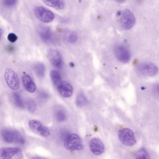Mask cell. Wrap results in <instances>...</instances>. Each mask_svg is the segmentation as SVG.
Here are the masks:
<instances>
[{
    "instance_id": "26",
    "label": "cell",
    "mask_w": 159,
    "mask_h": 159,
    "mask_svg": "<svg viewBox=\"0 0 159 159\" xmlns=\"http://www.w3.org/2000/svg\"><path fill=\"white\" fill-rule=\"evenodd\" d=\"M17 36L14 33H10L7 36V39L11 43H15L17 40Z\"/></svg>"
},
{
    "instance_id": "23",
    "label": "cell",
    "mask_w": 159,
    "mask_h": 159,
    "mask_svg": "<svg viewBox=\"0 0 159 159\" xmlns=\"http://www.w3.org/2000/svg\"><path fill=\"white\" fill-rule=\"evenodd\" d=\"M56 117L58 121L61 122L66 119V114L62 110H58L56 113Z\"/></svg>"
},
{
    "instance_id": "24",
    "label": "cell",
    "mask_w": 159,
    "mask_h": 159,
    "mask_svg": "<svg viewBox=\"0 0 159 159\" xmlns=\"http://www.w3.org/2000/svg\"><path fill=\"white\" fill-rule=\"evenodd\" d=\"M2 2L4 6L10 7L16 4L17 0H2Z\"/></svg>"
},
{
    "instance_id": "1",
    "label": "cell",
    "mask_w": 159,
    "mask_h": 159,
    "mask_svg": "<svg viewBox=\"0 0 159 159\" xmlns=\"http://www.w3.org/2000/svg\"><path fill=\"white\" fill-rule=\"evenodd\" d=\"M66 149L71 151H79L83 149V146L81 139L76 134H71L67 136L64 142Z\"/></svg>"
},
{
    "instance_id": "5",
    "label": "cell",
    "mask_w": 159,
    "mask_h": 159,
    "mask_svg": "<svg viewBox=\"0 0 159 159\" xmlns=\"http://www.w3.org/2000/svg\"><path fill=\"white\" fill-rule=\"evenodd\" d=\"M136 22L135 16L131 11L128 9L123 10L120 19V23L122 28L125 30L131 29Z\"/></svg>"
},
{
    "instance_id": "10",
    "label": "cell",
    "mask_w": 159,
    "mask_h": 159,
    "mask_svg": "<svg viewBox=\"0 0 159 159\" xmlns=\"http://www.w3.org/2000/svg\"><path fill=\"white\" fill-rule=\"evenodd\" d=\"M48 58L51 64L57 69H61L63 65V60L60 54L56 50H50L48 54Z\"/></svg>"
},
{
    "instance_id": "17",
    "label": "cell",
    "mask_w": 159,
    "mask_h": 159,
    "mask_svg": "<svg viewBox=\"0 0 159 159\" xmlns=\"http://www.w3.org/2000/svg\"><path fill=\"white\" fill-rule=\"evenodd\" d=\"M50 77L52 82L56 87L62 81L61 75L56 70H53L50 72Z\"/></svg>"
},
{
    "instance_id": "31",
    "label": "cell",
    "mask_w": 159,
    "mask_h": 159,
    "mask_svg": "<svg viewBox=\"0 0 159 159\" xmlns=\"http://www.w3.org/2000/svg\"><path fill=\"white\" fill-rule=\"evenodd\" d=\"M8 50H10V51H11V50H13V47L9 46V47L8 48Z\"/></svg>"
},
{
    "instance_id": "16",
    "label": "cell",
    "mask_w": 159,
    "mask_h": 159,
    "mask_svg": "<svg viewBox=\"0 0 159 159\" xmlns=\"http://www.w3.org/2000/svg\"><path fill=\"white\" fill-rule=\"evenodd\" d=\"M40 35L42 40L45 43H50L53 41V34L48 28H44L41 29Z\"/></svg>"
},
{
    "instance_id": "28",
    "label": "cell",
    "mask_w": 159,
    "mask_h": 159,
    "mask_svg": "<svg viewBox=\"0 0 159 159\" xmlns=\"http://www.w3.org/2000/svg\"><path fill=\"white\" fill-rule=\"evenodd\" d=\"M40 98L42 99H46L47 98V94L44 92H42L40 93Z\"/></svg>"
},
{
    "instance_id": "25",
    "label": "cell",
    "mask_w": 159,
    "mask_h": 159,
    "mask_svg": "<svg viewBox=\"0 0 159 159\" xmlns=\"http://www.w3.org/2000/svg\"><path fill=\"white\" fill-rule=\"evenodd\" d=\"M78 39V36L77 34L73 32L70 34L69 39H68V41H69V43H75V42H77Z\"/></svg>"
},
{
    "instance_id": "18",
    "label": "cell",
    "mask_w": 159,
    "mask_h": 159,
    "mask_svg": "<svg viewBox=\"0 0 159 159\" xmlns=\"http://www.w3.org/2000/svg\"><path fill=\"white\" fill-rule=\"evenodd\" d=\"M75 102L77 106L81 107L88 104V100L87 97L82 93H80L76 97Z\"/></svg>"
},
{
    "instance_id": "11",
    "label": "cell",
    "mask_w": 159,
    "mask_h": 159,
    "mask_svg": "<svg viewBox=\"0 0 159 159\" xmlns=\"http://www.w3.org/2000/svg\"><path fill=\"white\" fill-rule=\"evenodd\" d=\"M90 149L93 154L96 156L102 155L105 150L104 144L100 139L98 138H92L89 142Z\"/></svg>"
},
{
    "instance_id": "15",
    "label": "cell",
    "mask_w": 159,
    "mask_h": 159,
    "mask_svg": "<svg viewBox=\"0 0 159 159\" xmlns=\"http://www.w3.org/2000/svg\"><path fill=\"white\" fill-rule=\"evenodd\" d=\"M45 4L57 9H63L65 7V2L63 0H43Z\"/></svg>"
},
{
    "instance_id": "9",
    "label": "cell",
    "mask_w": 159,
    "mask_h": 159,
    "mask_svg": "<svg viewBox=\"0 0 159 159\" xmlns=\"http://www.w3.org/2000/svg\"><path fill=\"white\" fill-rule=\"evenodd\" d=\"M139 72L147 76H153L158 72L157 67L152 63H144L140 64L137 67Z\"/></svg>"
},
{
    "instance_id": "21",
    "label": "cell",
    "mask_w": 159,
    "mask_h": 159,
    "mask_svg": "<svg viewBox=\"0 0 159 159\" xmlns=\"http://www.w3.org/2000/svg\"><path fill=\"white\" fill-rule=\"evenodd\" d=\"M27 107H28V110L31 113H34L37 109L36 103L33 99H30L28 100L27 102Z\"/></svg>"
},
{
    "instance_id": "3",
    "label": "cell",
    "mask_w": 159,
    "mask_h": 159,
    "mask_svg": "<svg viewBox=\"0 0 159 159\" xmlns=\"http://www.w3.org/2000/svg\"><path fill=\"white\" fill-rule=\"evenodd\" d=\"M1 135L3 140L7 143H16L23 144L25 140L21 135L16 131L10 129H3L1 131Z\"/></svg>"
},
{
    "instance_id": "13",
    "label": "cell",
    "mask_w": 159,
    "mask_h": 159,
    "mask_svg": "<svg viewBox=\"0 0 159 159\" xmlns=\"http://www.w3.org/2000/svg\"><path fill=\"white\" fill-rule=\"evenodd\" d=\"M19 151L15 148H8L0 149V159H11Z\"/></svg>"
},
{
    "instance_id": "2",
    "label": "cell",
    "mask_w": 159,
    "mask_h": 159,
    "mask_svg": "<svg viewBox=\"0 0 159 159\" xmlns=\"http://www.w3.org/2000/svg\"><path fill=\"white\" fill-rule=\"evenodd\" d=\"M118 137L120 142L127 146H133L137 142L134 133L128 128L120 129L118 132Z\"/></svg>"
},
{
    "instance_id": "19",
    "label": "cell",
    "mask_w": 159,
    "mask_h": 159,
    "mask_svg": "<svg viewBox=\"0 0 159 159\" xmlns=\"http://www.w3.org/2000/svg\"><path fill=\"white\" fill-rule=\"evenodd\" d=\"M34 70L38 77L42 78L44 76L45 67L43 64L39 63L35 65L34 67Z\"/></svg>"
},
{
    "instance_id": "8",
    "label": "cell",
    "mask_w": 159,
    "mask_h": 159,
    "mask_svg": "<svg viewBox=\"0 0 159 159\" xmlns=\"http://www.w3.org/2000/svg\"><path fill=\"white\" fill-rule=\"evenodd\" d=\"M30 129L36 134L44 137L50 135V132L48 128L43 125L40 121L36 120H32L29 123Z\"/></svg>"
},
{
    "instance_id": "20",
    "label": "cell",
    "mask_w": 159,
    "mask_h": 159,
    "mask_svg": "<svg viewBox=\"0 0 159 159\" xmlns=\"http://www.w3.org/2000/svg\"><path fill=\"white\" fill-rule=\"evenodd\" d=\"M13 98L15 104L18 107L20 108H23L24 107V103L21 96L19 93H13Z\"/></svg>"
},
{
    "instance_id": "14",
    "label": "cell",
    "mask_w": 159,
    "mask_h": 159,
    "mask_svg": "<svg viewBox=\"0 0 159 159\" xmlns=\"http://www.w3.org/2000/svg\"><path fill=\"white\" fill-rule=\"evenodd\" d=\"M22 83L25 89L30 93H34L36 90V86L31 77L26 74L22 77Z\"/></svg>"
},
{
    "instance_id": "12",
    "label": "cell",
    "mask_w": 159,
    "mask_h": 159,
    "mask_svg": "<svg viewBox=\"0 0 159 159\" xmlns=\"http://www.w3.org/2000/svg\"><path fill=\"white\" fill-rule=\"evenodd\" d=\"M60 94L65 98L71 97L73 94V88L69 82L63 81L57 87Z\"/></svg>"
},
{
    "instance_id": "27",
    "label": "cell",
    "mask_w": 159,
    "mask_h": 159,
    "mask_svg": "<svg viewBox=\"0 0 159 159\" xmlns=\"http://www.w3.org/2000/svg\"><path fill=\"white\" fill-rule=\"evenodd\" d=\"M153 91L155 95L159 96V83L154 85L153 87Z\"/></svg>"
},
{
    "instance_id": "29",
    "label": "cell",
    "mask_w": 159,
    "mask_h": 159,
    "mask_svg": "<svg viewBox=\"0 0 159 159\" xmlns=\"http://www.w3.org/2000/svg\"><path fill=\"white\" fill-rule=\"evenodd\" d=\"M31 159H46L44 158L40 157H34Z\"/></svg>"
},
{
    "instance_id": "6",
    "label": "cell",
    "mask_w": 159,
    "mask_h": 159,
    "mask_svg": "<svg viewBox=\"0 0 159 159\" xmlns=\"http://www.w3.org/2000/svg\"><path fill=\"white\" fill-rule=\"evenodd\" d=\"M5 79L8 87L14 90H17L20 88V81L16 74L9 69H6Z\"/></svg>"
},
{
    "instance_id": "30",
    "label": "cell",
    "mask_w": 159,
    "mask_h": 159,
    "mask_svg": "<svg viewBox=\"0 0 159 159\" xmlns=\"http://www.w3.org/2000/svg\"><path fill=\"white\" fill-rule=\"evenodd\" d=\"M2 29L0 28V40H1V37H2Z\"/></svg>"
},
{
    "instance_id": "4",
    "label": "cell",
    "mask_w": 159,
    "mask_h": 159,
    "mask_svg": "<svg viewBox=\"0 0 159 159\" xmlns=\"http://www.w3.org/2000/svg\"><path fill=\"white\" fill-rule=\"evenodd\" d=\"M34 12L36 17L43 23L52 22L55 18L54 13L44 7H36L34 8Z\"/></svg>"
},
{
    "instance_id": "22",
    "label": "cell",
    "mask_w": 159,
    "mask_h": 159,
    "mask_svg": "<svg viewBox=\"0 0 159 159\" xmlns=\"http://www.w3.org/2000/svg\"><path fill=\"white\" fill-rule=\"evenodd\" d=\"M135 159H150L148 153L144 148H142L139 150L138 156Z\"/></svg>"
},
{
    "instance_id": "7",
    "label": "cell",
    "mask_w": 159,
    "mask_h": 159,
    "mask_svg": "<svg viewBox=\"0 0 159 159\" xmlns=\"http://www.w3.org/2000/svg\"><path fill=\"white\" fill-rule=\"evenodd\" d=\"M114 53L117 59L123 63H127L130 60V53L125 46L122 45L116 46L114 49Z\"/></svg>"
}]
</instances>
